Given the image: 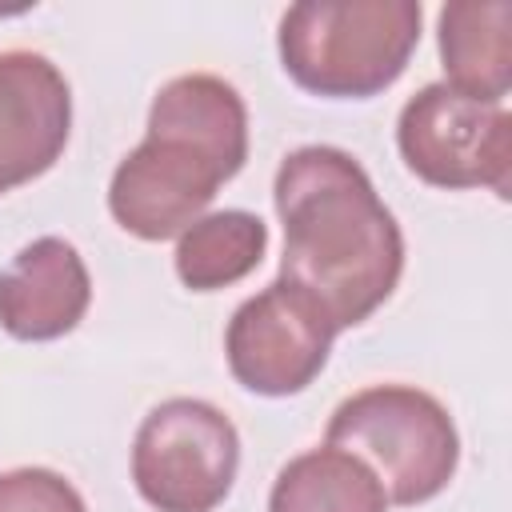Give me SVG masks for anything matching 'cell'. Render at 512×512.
Masks as SVG:
<instances>
[{"mask_svg":"<svg viewBox=\"0 0 512 512\" xmlns=\"http://www.w3.org/2000/svg\"><path fill=\"white\" fill-rule=\"evenodd\" d=\"M284 224L280 280L344 332L364 324L404 276V232L364 164L336 144L288 152L272 180Z\"/></svg>","mask_w":512,"mask_h":512,"instance_id":"cell-1","label":"cell"},{"mask_svg":"<svg viewBox=\"0 0 512 512\" xmlns=\"http://www.w3.org/2000/svg\"><path fill=\"white\" fill-rule=\"evenodd\" d=\"M420 20V0H304L280 16V64L312 96L368 100L404 76Z\"/></svg>","mask_w":512,"mask_h":512,"instance_id":"cell-2","label":"cell"},{"mask_svg":"<svg viewBox=\"0 0 512 512\" xmlns=\"http://www.w3.org/2000/svg\"><path fill=\"white\" fill-rule=\"evenodd\" d=\"M324 444L372 468L388 504L440 496L460 468V432L448 408L416 384H372L336 404Z\"/></svg>","mask_w":512,"mask_h":512,"instance_id":"cell-3","label":"cell"},{"mask_svg":"<svg viewBox=\"0 0 512 512\" xmlns=\"http://www.w3.org/2000/svg\"><path fill=\"white\" fill-rule=\"evenodd\" d=\"M240 468V432L208 400H160L132 440V484L156 512H212Z\"/></svg>","mask_w":512,"mask_h":512,"instance_id":"cell-4","label":"cell"},{"mask_svg":"<svg viewBox=\"0 0 512 512\" xmlns=\"http://www.w3.org/2000/svg\"><path fill=\"white\" fill-rule=\"evenodd\" d=\"M396 148L408 172L432 188H488L508 200L512 188V116L436 80L396 116Z\"/></svg>","mask_w":512,"mask_h":512,"instance_id":"cell-5","label":"cell"},{"mask_svg":"<svg viewBox=\"0 0 512 512\" xmlns=\"http://www.w3.org/2000/svg\"><path fill=\"white\" fill-rule=\"evenodd\" d=\"M332 340L336 328L324 320V312L276 276L232 312L224 356L240 388L284 400L304 392L324 372Z\"/></svg>","mask_w":512,"mask_h":512,"instance_id":"cell-6","label":"cell"},{"mask_svg":"<svg viewBox=\"0 0 512 512\" xmlns=\"http://www.w3.org/2000/svg\"><path fill=\"white\" fill-rule=\"evenodd\" d=\"M232 176L236 172L196 140L148 128L112 172L108 212L136 240H172L204 216L216 188Z\"/></svg>","mask_w":512,"mask_h":512,"instance_id":"cell-7","label":"cell"},{"mask_svg":"<svg viewBox=\"0 0 512 512\" xmlns=\"http://www.w3.org/2000/svg\"><path fill=\"white\" fill-rule=\"evenodd\" d=\"M72 132V88L32 48L0 52V196L44 176Z\"/></svg>","mask_w":512,"mask_h":512,"instance_id":"cell-8","label":"cell"},{"mask_svg":"<svg viewBox=\"0 0 512 512\" xmlns=\"http://www.w3.org/2000/svg\"><path fill=\"white\" fill-rule=\"evenodd\" d=\"M88 304V264L64 236H40L0 268V328L12 340H60L84 320Z\"/></svg>","mask_w":512,"mask_h":512,"instance_id":"cell-9","label":"cell"},{"mask_svg":"<svg viewBox=\"0 0 512 512\" xmlns=\"http://www.w3.org/2000/svg\"><path fill=\"white\" fill-rule=\"evenodd\" d=\"M440 60L456 92L504 104L512 88V4L452 0L440 8Z\"/></svg>","mask_w":512,"mask_h":512,"instance_id":"cell-10","label":"cell"},{"mask_svg":"<svg viewBox=\"0 0 512 512\" xmlns=\"http://www.w3.org/2000/svg\"><path fill=\"white\" fill-rule=\"evenodd\" d=\"M268 512H388V496L368 464L324 444L276 472Z\"/></svg>","mask_w":512,"mask_h":512,"instance_id":"cell-11","label":"cell"},{"mask_svg":"<svg viewBox=\"0 0 512 512\" xmlns=\"http://www.w3.org/2000/svg\"><path fill=\"white\" fill-rule=\"evenodd\" d=\"M268 252V224L256 212H208L176 236V276L192 292H220L260 268Z\"/></svg>","mask_w":512,"mask_h":512,"instance_id":"cell-12","label":"cell"},{"mask_svg":"<svg viewBox=\"0 0 512 512\" xmlns=\"http://www.w3.org/2000/svg\"><path fill=\"white\" fill-rule=\"evenodd\" d=\"M0 512H88L84 496L52 468L0 472Z\"/></svg>","mask_w":512,"mask_h":512,"instance_id":"cell-13","label":"cell"}]
</instances>
